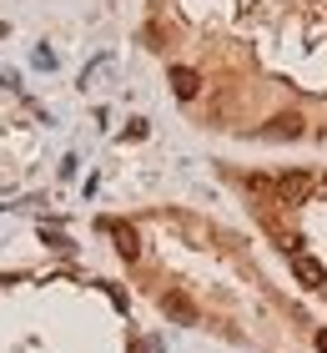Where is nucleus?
<instances>
[{"mask_svg": "<svg viewBox=\"0 0 327 353\" xmlns=\"http://www.w3.org/2000/svg\"><path fill=\"white\" fill-rule=\"evenodd\" d=\"M292 272H297L307 288H327V268L317 258H307V252H292Z\"/></svg>", "mask_w": 327, "mask_h": 353, "instance_id": "nucleus-1", "label": "nucleus"}, {"mask_svg": "<svg viewBox=\"0 0 327 353\" xmlns=\"http://www.w3.org/2000/svg\"><path fill=\"white\" fill-rule=\"evenodd\" d=\"M277 192H282V202H302L307 192H313V176L307 172H287L282 182H277Z\"/></svg>", "mask_w": 327, "mask_h": 353, "instance_id": "nucleus-2", "label": "nucleus"}, {"mask_svg": "<svg viewBox=\"0 0 327 353\" xmlns=\"http://www.w3.org/2000/svg\"><path fill=\"white\" fill-rule=\"evenodd\" d=\"M171 91L182 96V101H191V96L202 91V76H196L191 66H171Z\"/></svg>", "mask_w": 327, "mask_h": 353, "instance_id": "nucleus-3", "label": "nucleus"}, {"mask_svg": "<svg viewBox=\"0 0 327 353\" xmlns=\"http://www.w3.org/2000/svg\"><path fill=\"white\" fill-rule=\"evenodd\" d=\"M106 232L116 237V248H121V258H136L141 252V243H136V232L126 228V222H106Z\"/></svg>", "mask_w": 327, "mask_h": 353, "instance_id": "nucleus-4", "label": "nucleus"}, {"mask_svg": "<svg viewBox=\"0 0 327 353\" xmlns=\"http://www.w3.org/2000/svg\"><path fill=\"white\" fill-rule=\"evenodd\" d=\"M161 308H167V318H176V323H196V308L182 293H167V298H161Z\"/></svg>", "mask_w": 327, "mask_h": 353, "instance_id": "nucleus-5", "label": "nucleus"}, {"mask_svg": "<svg viewBox=\"0 0 327 353\" xmlns=\"http://www.w3.org/2000/svg\"><path fill=\"white\" fill-rule=\"evenodd\" d=\"M302 132V117H277L272 121V137H297Z\"/></svg>", "mask_w": 327, "mask_h": 353, "instance_id": "nucleus-6", "label": "nucleus"}, {"mask_svg": "<svg viewBox=\"0 0 327 353\" xmlns=\"http://www.w3.org/2000/svg\"><path fill=\"white\" fill-rule=\"evenodd\" d=\"M317 353H327V328H322V333H317Z\"/></svg>", "mask_w": 327, "mask_h": 353, "instance_id": "nucleus-7", "label": "nucleus"}]
</instances>
